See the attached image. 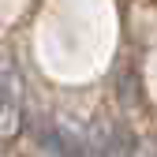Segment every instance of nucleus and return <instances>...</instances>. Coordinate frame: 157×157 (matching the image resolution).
Instances as JSON below:
<instances>
[{"label": "nucleus", "instance_id": "nucleus-1", "mask_svg": "<svg viewBox=\"0 0 157 157\" xmlns=\"http://www.w3.org/2000/svg\"><path fill=\"white\" fill-rule=\"evenodd\" d=\"M34 139H37V146H41L49 157H82L90 135L71 127V124L52 120V116H37L34 120Z\"/></svg>", "mask_w": 157, "mask_h": 157}, {"label": "nucleus", "instance_id": "nucleus-2", "mask_svg": "<svg viewBox=\"0 0 157 157\" xmlns=\"http://www.w3.org/2000/svg\"><path fill=\"white\" fill-rule=\"evenodd\" d=\"M23 131V75L0 60V142H11Z\"/></svg>", "mask_w": 157, "mask_h": 157}]
</instances>
